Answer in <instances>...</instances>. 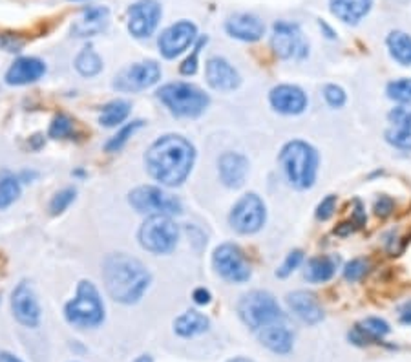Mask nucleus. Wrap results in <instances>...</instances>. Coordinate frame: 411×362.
Here are the masks:
<instances>
[{
    "mask_svg": "<svg viewBox=\"0 0 411 362\" xmlns=\"http://www.w3.org/2000/svg\"><path fill=\"white\" fill-rule=\"evenodd\" d=\"M221 183L229 188H240L248 174V159L240 152H225L218 161Z\"/></svg>",
    "mask_w": 411,
    "mask_h": 362,
    "instance_id": "obj_21",
    "label": "nucleus"
},
{
    "mask_svg": "<svg viewBox=\"0 0 411 362\" xmlns=\"http://www.w3.org/2000/svg\"><path fill=\"white\" fill-rule=\"evenodd\" d=\"M209 316H205L199 312H194V309L185 312L183 315H180L174 320V331L181 339H192L197 337V335H203V333L209 331Z\"/></svg>",
    "mask_w": 411,
    "mask_h": 362,
    "instance_id": "obj_28",
    "label": "nucleus"
},
{
    "mask_svg": "<svg viewBox=\"0 0 411 362\" xmlns=\"http://www.w3.org/2000/svg\"><path fill=\"white\" fill-rule=\"evenodd\" d=\"M18 196H21V181L13 174L4 172L0 176V211L8 209Z\"/></svg>",
    "mask_w": 411,
    "mask_h": 362,
    "instance_id": "obj_32",
    "label": "nucleus"
},
{
    "mask_svg": "<svg viewBox=\"0 0 411 362\" xmlns=\"http://www.w3.org/2000/svg\"><path fill=\"white\" fill-rule=\"evenodd\" d=\"M270 48L274 55L283 60H302L309 53V44L304 38L300 26L287 21H278L273 26Z\"/></svg>",
    "mask_w": 411,
    "mask_h": 362,
    "instance_id": "obj_8",
    "label": "nucleus"
},
{
    "mask_svg": "<svg viewBox=\"0 0 411 362\" xmlns=\"http://www.w3.org/2000/svg\"><path fill=\"white\" fill-rule=\"evenodd\" d=\"M265 220V203L254 192H248V194H245L236 201L231 211V216H229L231 227L240 235H254L263 227Z\"/></svg>",
    "mask_w": 411,
    "mask_h": 362,
    "instance_id": "obj_9",
    "label": "nucleus"
},
{
    "mask_svg": "<svg viewBox=\"0 0 411 362\" xmlns=\"http://www.w3.org/2000/svg\"><path fill=\"white\" fill-rule=\"evenodd\" d=\"M163 9L158 0H137L128 8V31L136 38H148L158 30Z\"/></svg>",
    "mask_w": 411,
    "mask_h": 362,
    "instance_id": "obj_14",
    "label": "nucleus"
},
{
    "mask_svg": "<svg viewBox=\"0 0 411 362\" xmlns=\"http://www.w3.org/2000/svg\"><path fill=\"white\" fill-rule=\"evenodd\" d=\"M256 335L261 346H265L267 350L276 355L291 353L292 346H295V333L289 328L287 319L276 320L273 324L263 326L261 329H258Z\"/></svg>",
    "mask_w": 411,
    "mask_h": 362,
    "instance_id": "obj_17",
    "label": "nucleus"
},
{
    "mask_svg": "<svg viewBox=\"0 0 411 362\" xmlns=\"http://www.w3.org/2000/svg\"><path fill=\"white\" fill-rule=\"evenodd\" d=\"M196 161V149L189 139L176 134L159 137L145 156L146 171L165 187H177L189 178Z\"/></svg>",
    "mask_w": 411,
    "mask_h": 362,
    "instance_id": "obj_1",
    "label": "nucleus"
},
{
    "mask_svg": "<svg viewBox=\"0 0 411 362\" xmlns=\"http://www.w3.org/2000/svg\"><path fill=\"white\" fill-rule=\"evenodd\" d=\"M229 362H253V361H248V358H243V357H238V358H232V361H229Z\"/></svg>",
    "mask_w": 411,
    "mask_h": 362,
    "instance_id": "obj_49",
    "label": "nucleus"
},
{
    "mask_svg": "<svg viewBox=\"0 0 411 362\" xmlns=\"http://www.w3.org/2000/svg\"><path fill=\"white\" fill-rule=\"evenodd\" d=\"M285 302H287L292 315L309 326L320 324L324 316H326L324 307L318 302L317 294H313L311 291H292V293L285 297Z\"/></svg>",
    "mask_w": 411,
    "mask_h": 362,
    "instance_id": "obj_18",
    "label": "nucleus"
},
{
    "mask_svg": "<svg viewBox=\"0 0 411 362\" xmlns=\"http://www.w3.org/2000/svg\"><path fill=\"white\" fill-rule=\"evenodd\" d=\"M334 211H336V196H334V194H327V196L318 203L317 218L322 220V222H327L329 218H333Z\"/></svg>",
    "mask_w": 411,
    "mask_h": 362,
    "instance_id": "obj_41",
    "label": "nucleus"
},
{
    "mask_svg": "<svg viewBox=\"0 0 411 362\" xmlns=\"http://www.w3.org/2000/svg\"><path fill=\"white\" fill-rule=\"evenodd\" d=\"M340 258L334 255H320L314 256L307 262V267H305V280L311 282V284H324V282H329L334 277L336 269H339Z\"/></svg>",
    "mask_w": 411,
    "mask_h": 362,
    "instance_id": "obj_27",
    "label": "nucleus"
},
{
    "mask_svg": "<svg viewBox=\"0 0 411 362\" xmlns=\"http://www.w3.org/2000/svg\"><path fill=\"white\" fill-rule=\"evenodd\" d=\"M390 55L402 66H411V35L406 31L395 30L385 38Z\"/></svg>",
    "mask_w": 411,
    "mask_h": 362,
    "instance_id": "obj_29",
    "label": "nucleus"
},
{
    "mask_svg": "<svg viewBox=\"0 0 411 362\" xmlns=\"http://www.w3.org/2000/svg\"><path fill=\"white\" fill-rule=\"evenodd\" d=\"M73 200H75V188H62V191L57 192L55 196L52 198V201H50V213H52L53 216L62 214L70 205H72Z\"/></svg>",
    "mask_w": 411,
    "mask_h": 362,
    "instance_id": "obj_36",
    "label": "nucleus"
},
{
    "mask_svg": "<svg viewBox=\"0 0 411 362\" xmlns=\"http://www.w3.org/2000/svg\"><path fill=\"white\" fill-rule=\"evenodd\" d=\"M197 38V28L190 21H180L161 31L158 46L165 59H176L185 50H189Z\"/></svg>",
    "mask_w": 411,
    "mask_h": 362,
    "instance_id": "obj_13",
    "label": "nucleus"
},
{
    "mask_svg": "<svg viewBox=\"0 0 411 362\" xmlns=\"http://www.w3.org/2000/svg\"><path fill=\"white\" fill-rule=\"evenodd\" d=\"M139 243L141 247L154 255H168L176 249L180 240V227L170 216L154 214L145 220L139 229Z\"/></svg>",
    "mask_w": 411,
    "mask_h": 362,
    "instance_id": "obj_7",
    "label": "nucleus"
},
{
    "mask_svg": "<svg viewBox=\"0 0 411 362\" xmlns=\"http://www.w3.org/2000/svg\"><path fill=\"white\" fill-rule=\"evenodd\" d=\"M159 101L163 102L176 117H199L209 108L210 97L190 82H168L158 92Z\"/></svg>",
    "mask_w": 411,
    "mask_h": 362,
    "instance_id": "obj_5",
    "label": "nucleus"
},
{
    "mask_svg": "<svg viewBox=\"0 0 411 362\" xmlns=\"http://www.w3.org/2000/svg\"><path fill=\"white\" fill-rule=\"evenodd\" d=\"M46 73V64L37 57H21L6 72V82L9 86H24L39 81Z\"/></svg>",
    "mask_w": 411,
    "mask_h": 362,
    "instance_id": "obj_22",
    "label": "nucleus"
},
{
    "mask_svg": "<svg viewBox=\"0 0 411 362\" xmlns=\"http://www.w3.org/2000/svg\"><path fill=\"white\" fill-rule=\"evenodd\" d=\"M395 209V201L390 196L382 194L377 201H375V214L378 218H388Z\"/></svg>",
    "mask_w": 411,
    "mask_h": 362,
    "instance_id": "obj_42",
    "label": "nucleus"
},
{
    "mask_svg": "<svg viewBox=\"0 0 411 362\" xmlns=\"http://www.w3.org/2000/svg\"><path fill=\"white\" fill-rule=\"evenodd\" d=\"M11 312L18 324L37 328L40 324V306L33 287L28 282H21L11 294Z\"/></svg>",
    "mask_w": 411,
    "mask_h": 362,
    "instance_id": "obj_15",
    "label": "nucleus"
},
{
    "mask_svg": "<svg viewBox=\"0 0 411 362\" xmlns=\"http://www.w3.org/2000/svg\"><path fill=\"white\" fill-rule=\"evenodd\" d=\"M75 70L81 73L82 77H95L103 70V59L97 55V51L92 46H86L79 51V55L75 57Z\"/></svg>",
    "mask_w": 411,
    "mask_h": 362,
    "instance_id": "obj_31",
    "label": "nucleus"
},
{
    "mask_svg": "<svg viewBox=\"0 0 411 362\" xmlns=\"http://www.w3.org/2000/svg\"><path fill=\"white\" fill-rule=\"evenodd\" d=\"M390 331L391 328L385 320L378 319V316H369L355 326V329L349 333V341L360 346L378 344Z\"/></svg>",
    "mask_w": 411,
    "mask_h": 362,
    "instance_id": "obj_24",
    "label": "nucleus"
},
{
    "mask_svg": "<svg viewBox=\"0 0 411 362\" xmlns=\"http://www.w3.org/2000/svg\"><path fill=\"white\" fill-rule=\"evenodd\" d=\"M159 79H161L159 64L155 60H143V63H136L128 68L121 70L114 81V88L124 94H136V92H143L154 86Z\"/></svg>",
    "mask_w": 411,
    "mask_h": 362,
    "instance_id": "obj_12",
    "label": "nucleus"
},
{
    "mask_svg": "<svg viewBox=\"0 0 411 362\" xmlns=\"http://www.w3.org/2000/svg\"><path fill=\"white\" fill-rule=\"evenodd\" d=\"M373 0H329V9L334 17L346 24H358L371 11Z\"/></svg>",
    "mask_w": 411,
    "mask_h": 362,
    "instance_id": "obj_26",
    "label": "nucleus"
},
{
    "mask_svg": "<svg viewBox=\"0 0 411 362\" xmlns=\"http://www.w3.org/2000/svg\"><path fill=\"white\" fill-rule=\"evenodd\" d=\"M130 102L124 101V99H116V101L108 102L104 105L103 112H101V117H99V123L103 127H117V124L123 123L126 117L130 115Z\"/></svg>",
    "mask_w": 411,
    "mask_h": 362,
    "instance_id": "obj_30",
    "label": "nucleus"
},
{
    "mask_svg": "<svg viewBox=\"0 0 411 362\" xmlns=\"http://www.w3.org/2000/svg\"><path fill=\"white\" fill-rule=\"evenodd\" d=\"M280 163H282L289 183L298 191H307L317 181L320 156L317 149L309 145L307 141L292 139L285 143L280 152Z\"/></svg>",
    "mask_w": 411,
    "mask_h": 362,
    "instance_id": "obj_3",
    "label": "nucleus"
},
{
    "mask_svg": "<svg viewBox=\"0 0 411 362\" xmlns=\"http://www.w3.org/2000/svg\"><path fill=\"white\" fill-rule=\"evenodd\" d=\"M48 134H50V137H53V139H62V137L72 136L73 134V121L65 114L55 115L52 121V124H50V130H48Z\"/></svg>",
    "mask_w": 411,
    "mask_h": 362,
    "instance_id": "obj_35",
    "label": "nucleus"
},
{
    "mask_svg": "<svg viewBox=\"0 0 411 362\" xmlns=\"http://www.w3.org/2000/svg\"><path fill=\"white\" fill-rule=\"evenodd\" d=\"M302 262H304V252H302L300 249H295V251L289 252L287 258H285V262H283V264L280 265L278 271H276V277H278V278H287L289 275L295 273L296 269L300 267Z\"/></svg>",
    "mask_w": 411,
    "mask_h": 362,
    "instance_id": "obj_38",
    "label": "nucleus"
},
{
    "mask_svg": "<svg viewBox=\"0 0 411 362\" xmlns=\"http://www.w3.org/2000/svg\"><path fill=\"white\" fill-rule=\"evenodd\" d=\"M238 315H240L241 322L254 333L263 326L285 319L278 300L274 299L269 291L261 289L251 291V293L241 297V300L238 302Z\"/></svg>",
    "mask_w": 411,
    "mask_h": 362,
    "instance_id": "obj_6",
    "label": "nucleus"
},
{
    "mask_svg": "<svg viewBox=\"0 0 411 362\" xmlns=\"http://www.w3.org/2000/svg\"><path fill=\"white\" fill-rule=\"evenodd\" d=\"M103 280L108 294L119 304H136L150 286V273L133 256L116 252L106 256L103 264Z\"/></svg>",
    "mask_w": 411,
    "mask_h": 362,
    "instance_id": "obj_2",
    "label": "nucleus"
},
{
    "mask_svg": "<svg viewBox=\"0 0 411 362\" xmlns=\"http://www.w3.org/2000/svg\"><path fill=\"white\" fill-rule=\"evenodd\" d=\"M212 265H214L216 273L231 284H245L253 275L251 264L236 243L218 245L212 255Z\"/></svg>",
    "mask_w": 411,
    "mask_h": 362,
    "instance_id": "obj_11",
    "label": "nucleus"
},
{
    "mask_svg": "<svg viewBox=\"0 0 411 362\" xmlns=\"http://www.w3.org/2000/svg\"><path fill=\"white\" fill-rule=\"evenodd\" d=\"M318 24H320V28H322V30L326 31V33H327V37H329V38H334V37H336V33H334V31L331 30V28H329V26L326 24V22H324V21H320V22H318Z\"/></svg>",
    "mask_w": 411,
    "mask_h": 362,
    "instance_id": "obj_47",
    "label": "nucleus"
},
{
    "mask_svg": "<svg viewBox=\"0 0 411 362\" xmlns=\"http://www.w3.org/2000/svg\"><path fill=\"white\" fill-rule=\"evenodd\" d=\"M0 46L4 48L6 51H18L24 46V41L13 33H2L0 35Z\"/></svg>",
    "mask_w": 411,
    "mask_h": 362,
    "instance_id": "obj_43",
    "label": "nucleus"
},
{
    "mask_svg": "<svg viewBox=\"0 0 411 362\" xmlns=\"http://www.w3.org/2000/svg\"><path fill=\"white\" fill-rule=\"evenodd\" d=\"M270 107L283 115L304 114L309 105V99L304 90L296 85H278L270 90Z\"/></svg>",
    "mask_w": 411,
    "mask_h": 362,
    "instance_id": "obj_16",
    "label": "nucleus"
},
{
    "mask_svg": "<svg viewBox=\"0 0 411 362\" xmlns=\"http://www.w3.org/2000/svg\"><path fill=\"white\" fill-rule=\"evenodd\" d=\"M143 121L141 119H137V121H132V123H128V124H124L123 128H121L119 132L116 134V136L111 137L110 141H108L106 145H104V149H106V152H119L121 149H123L126 143H128V139L130 137L133 136V134L139 130V128L143 127Z\"/></svg>",
    "mask_w": 411,
    "mask_h": 362,
    "instance_id": "obj_33",
    "label": "nucleus"
},
{
    "mask_svg": "<svg viewBox=\"0 0 411 362\" xmlns=\"http://www.w3.org/2000/svg\"><path fill=\"white\" fill-rule=\"evenodd\" d=\"M324 99L331 108H342L347 101V95L342 86L326 85L324 86Z\"/></svg>",
    "mask_w": 411,
    "mask_h": 362,
    "instance_id": "obj_40",
    "label": "nucleus"
},
{
    "mask_svg": "<svg viewBox=\"0 0 411 362\" xmlns=\"http://www.w3.org/2000/svg\"><path fill=\"white\" fill-rule=\"evenodd\" d=\"M128 203L132 205L137 213L143 214H165V216H172V214H180L183 211L181 201L177 198L170 196L168 192L161 191L159 187H152V185H143L130 192Z\"/></svg>",
    "mask_w": 411,
    "mask_h": 362,
    "instance_id": "obj_10",
    "label": "nucleus"
},
{
    "mask_svg": "<svg viewBox=\"0 0 411 362\" xmlns=\"http://www.w3.org/2000/svg\"><path fill=\"white\" fill-rule=\"evenodd\" d=\"M225 30L232 38L243 43H256L265 33V24L253 13H236L225 22Z\"/></svg>",
    "mask_w": 411,
    "mask_h": 362,
    "instance_id": "obj_20",
    "label": "nucleus"
},
{
    "mask_svg": "<svg viewBox=\"0 0 411 362\" xmlns=\"http://www.w3.org/2000/svg\"><path fill=\"white\" fill-rule=\"evenodd\" d=\"M0 362H24L9 351H0Z\"/></svg>",
    "mask_w": 411,
    "mask_h": 362,
    "instance_id": "obj_45",
    "label": "nucleus"
},
{
    "mask_svg": "<svg viewBox=\"0 0 411 362\" xmlns=\"http://www.w3.org/2000/svg\"><path fill=\"white\" fill-rule=\"evenodd\" d=\"M207 82L219 92H232L241 85L238 70L223 57H210L205 66Z\"/></svg>",
    "mask_w": 411,
    "mask_h": 362,
    "instance_id": "obj_19",
    "label": "nucleus"
},
{
    "mask_svg": "<svg viewBox=\"0 0 411 362\" xmlns=\"http://www.w3.org/2000/svg\"><path fill=\"white\" fill-rule=\"evenodd\" d=\"M390 119L395 128L385 132V141L395 149L411 150V112L395 108L390 114Z\"/></svg>",
    "mask_w": 411,
    "mask_h": 362,
    "instance_id": "obj_25",
    "label": "nucleus"
},
{
    "mask_svg": "<svg viewBox=\"0 0 411 362\" xmlns=\"http://www.w3.org/2000/svg\"><path fill=\"white\" fill-rule=\"evenodd\" d=\"M133 362H154V358H152V355L145 353V355H139V357H137Z\"/></svg>",
    "mask_w": 411,
    "mask_h": 362,
    "instance_id": "obj_48",
    "label": "nucleus"
},
{
    "mask_svg": "<svg viewBox=\"0 0 411 362\" xmlns=\"http://www.w3.org/2000/svg\"><path fill=\"white\" fill-rule=\"evenodd\" d=\"M192 299L197 306H207L210 302V291L205 287H197V289H194Z\"/></svg>",
    "mask_w": 411,
    "mask_h": 362,
    "instance_id": "obj_44",
    "label": "nucleus"
},
{
    "mask_svg": "<svg viewBox=\"0 0 411 362\" xmlns=\"http://www.w3.org/2000/svg\"><path fill=\"white\" fill-rule=\"evenodd\" d=\"M369 264L364 258H355V260L347 262L346 267H344V277L347 282H358L368 275Z\"/></svg>",
    "mask_w": 411,
    "mask_h": 362,
    "instance_id": "obj_37",
    "label": "nucleus"
},
{
    "mask_svg": "<svg viewBox=\"0 0 411 362\" xmlns=\"http://www.w3.org/2000/svg\"><path fill=\"white\" fill-rule=\"evenodd\" d=\"M400 320H402L404 324H411V304H407L406 307L400 313Z\"/></svg>",
    "mask_w": 411,
    "mask_h": 362,
    "instance_id": "obj_46",
    "label": "nucleus"
},
{
    "mask_svg": "<svg viewBox=\"0 0 411 362\" xmlns=\"http://www.w3.org/2000/svg\"><path fill=\"white\" fill-rule=\"evenodd\" d=\"M207 44V37H202L197 38L196 41V46L192 48V53H190L187 59L183 60V64L180 66V72L181 75H194V73L197 72V57H199V51H202V48Z\"/></svg>",
    "mask_w": 411,
    "mask_h": 362,
    "instance_id": "obj_39",
    "label": "nucleus"
},
{
    "mask_svg": "<svg viewBox=\"0 0 411 362\" xmlns=\"http://www.w3.org/2000/svg\"><path fill=\"white\" fill-rule=\"evenodd\" d=\"M65 316L68 324L79 329L99 328L104 322V304L97 287L90 280L79 282L75 299L65 306Z\"/></svg>",
    "mask_w": 411,
    "mask_h": 362,
    "instance_id": "obj_4",
    "label": "nucleus"
},
{
    "mask_svg": "<svg viewBox=\"0 0 411 362\" xmlns=\"http://www.w3.org/2000/svg\"><path fill=\"white\" fill-rule=\"evenodd\" d=\"M385 94L391 101L398 102V105H407V102H411V79L404 77V79L391 81L385 88Z\"/></svg>",
    "mask_w": 411,
    "mask_h": 362,
    "instance_id": "obj_34",
    "label": "nucleus"
},
{
    "mask_svg": "<svg viewBox=\"0 0 411 362\" xmlns=\"http://www.w3.org/2000/svg\"><path fill=\"white\" fill-rule=\"evenodd\" d=\"M110 24V11L103 6H94L82 11L81 17L73 22L72 33L75 37H95L103 33Z\"/></svg>",
    "mask_w": 411,
    "mask_h": 362,
    "instance_id": "obj_23",
    "label": "nucleus"
}]
</instances>
